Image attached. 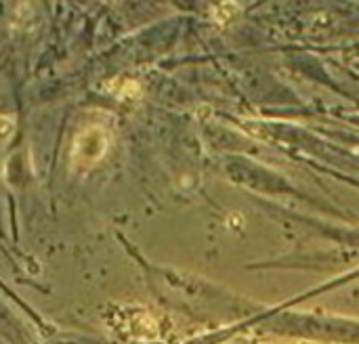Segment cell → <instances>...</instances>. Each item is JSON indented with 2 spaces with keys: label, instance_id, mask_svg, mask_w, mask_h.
Here are the masks:
<instances>
[{
  "label": "cell",
  "instance_id": "cell-2",
  "mask_svg": "<svg viewBox=\"0 0 359 344\" xmlns=\"http://www.w3.org/2000/svg\"><path fill=\"white\" fill-rule=\"evenodd\" d=\"M15 132V120L11 116H0V145L6 143Z\"/></svg>",
  "mask_w": 359,
  "mask_h": 344
},
{
  "label": "cell",
  "instance_id": "cell-1",
  "mask_svg": "<svg viewBox=\"0 0 359 344\" xmlns=\"http://www.w3.org/2000/svg\"><path fill=\"white\" fill-rule=\"evenodd\" d=\"M107 143H109V137H107V132L101 126H88V128H84L76 137L74 147H72L74 166H78V168H90L93 164H97L103 158V153L107 151Z\"/></svg>",
  "mask_w": 359,
  "mask_h": 344
}]
</instances>
